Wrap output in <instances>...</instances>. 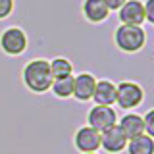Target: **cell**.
<instances>
[{
	"label": "cell",
	"instance_id": "cell-20",
	"mask_svg": "<svg viewBox=\"0 0 154 154\" xmlns=\"http://www.w3.org/2000/svg\"><path fill=\"white\" fill-rule=\"evenodd\" d=\"M83 154H98V152H83Z\"/></svg>",
	"mask_w": 154,
	"mask_h": 154
},
{
	"label": "cell",
	"instance_id": "cell-16",
	"mask_svg": "<svg viewBox=\"0 0 154 154\" xmlns=\"http://www.w3.org/2000/svg\"><path fill=\"white\" fill-rule=\"evenodd\" d=\"M143 123H144V135L154 139V110H148L143 116Z\"/></svg>",
	"mask_w": 154,
	"mask_h": 154
},
{
	"label": "cell",
	"instance_id": "cell-15",
	"mask_svg": "<svg viewBox=\"0 0 154 154\" xmlns=\"http://www.w3.org/2000/svg\"><path fill=\"white\" fill-rule=\"evenodd\" d=\"M50 64V73L54 79H62V77H69L73 75V66L69 60L66 58H54V60L48 62Z\"/></svg>",
	"mask_w": 154,
	"mask_h": 154
},
{
	"label": "cell",
	"instance_id": "cell-11",
	"mask_svg": "<svg viewBox=\"0 0 154 154\" xmlns=\"http://www.w3.org/2000/svg\"><path fill=\"white\" fill-rule=\"evenodd\" d=\"M93 100L96 102V106H112V104H116V85L110 79L96 81Z\"/></svg>",
	"mask_w": 154,
	"mask_h": 154
},
{
	"label": "cell",
	"instance_id": "cell-12",
	"mask_svg": "<svg viewBox=\"0 0 154 154\" xmlns=\"http://www.w3.org/2000/svg\"><path fill=\"white\" fill-rule=\"evenodd\" d=\"M118 127L122 129V133L125 135V139H133L144 133V123H143V116L139 114H125L122 119L118 122Z\"/></svg>",
	"mask_w": 154,
	"mask_h": 154
},
{
	"label": "cell",
	"instance_id": "cell-6",
	"mask_svg": "<svg viewBox=\"0 0 154 154\" xmlns=\"http://www.w3.org/2000/svg\"><path fill=\"white\" fill-rule=\"evenodd\" d=\"M73 144L81 154L83 152H96L100 148V133L94 131L89 125L79 127L77 133H75V137H73Z\"/></svg>",
	"mask_w": 154,
	"mask_h": 154
},
{
	"label": "cell",
	"instance_id": "cell-18",
	"mask_svg": "<svg viewBox=\"0 0 154 154\" xmlns=\"http://www.w3.org/2000/svg\"><path fill=\"white\" fill-rule=\"evenodd\" d=\"M14 12V0H0V19H6Z\"/></svg>",
	"mask_w": 154,
	"mask_h": 154
},
{
	"label": "cell",
	"instance_id": "cell-4",
	"mask_svg": "<svg viewBox=\"0 0 154 154\" xmlns=\"http://www.w3.org/2000/svg\"><path fill=\"white\" fill-rule=\"evenodd\" d=\"M27 35L23 29L19 27H8L6 31H2L0 35V48L2 52H6L8 56H19L27 50Z\"/></svg>",
	"mask_w": 154,
	"mask_h": 154
},
{
	"label": "cell",
	"instance_id": "cell-14",
	"mask_svg": "<svg viewBox=\"0 0 154 154\" xmlns=\"http://www.w3.org/2000/svg\"><path fill=\"white\" fill-rule=\"evenodd\" d=\"M50 91L58 98H71V96H73V75L62 77V79H54Z\"/></svg>",
	"mask_w": 154,
	"mask_h": 154
},
{
	"label": "cell",
	"instance_id": "cell-10",
	"mask_svg": "<svg viewBox=\"0 0 154 154\" xmlns=\"http://www.w3.org/2000/svg\"><path fill=\"white\" fill-rule=\"evenodd\" d=\"M83 16L91 23H102L104 19H108L110 10H108L104 0H85L83 2Z\"/></svg>",
	"mask_w": 154,
	"mask_h": 154
},
{
	"label": "cell",
	"instance_id": "cell-17",
	"mask_svg": "<svg viewBox=\"0 0 154 154\" xmlns=\"http://www.w3.org/2000/svg\"><path fill=\"white\" fill-rule=\"evenodd\" d=\"M143 8H144V21H148V23L154 25V0L143 2Z\"/></svg>",
	"mask_w": 154,
	"mask_h": 154
},
{
	"label": "cell",
	"instance_id": "cell-7",
	"mask_svg": "<svg viewBox=\"0 0 154 154\" xmlns=\"http://www.w3.org/2000/svg\"><path fill=\"white\" fill-rule=\"evenodd\" d=\"M118 17L122 25H137L141 27L144 23V8L141 0H127L122 8L118 10Z\"/></svg>",
	"mask_w": 154,
	"mask_h": 154
},
{
	"label": "cell",
	"instance_id": "cell-8",
	"mask_svg": "<svg viewBox=\"0 0 154 154\" xmlns=\"http://www.w3.org/2000/svg\"><path fill=\"white\" fill-rule=\"evenodd\" d=\"M100 146L108 154H119L127 146V139H125V135L122 133V129H119L118 125H114L108 131L100 133Z\"/></svg>",
	"mask_w": 154,
	"mask_h": 154
},
{
	"label": "cell",
	"instance_id": "cell-5",
	"mask_svg": "<svg viewBox=\"0 0 154 154\" xmlns=\"http://www.w3.org/2000/svg\"><path fill=\"white\" fill-rule=\"evenodd\" d=\"M87 122H89V127H93L94 131L104 133L110 127L118 125V114L112 106H93L87 114Z\"/></svg>",
	"mask_w": 154,
	"mask_h": 154
},
{
	"label": "cell",
	"instance_id": "cell-13",
	"mask_svg": "<svg viewBox=\"0 0 154 154\" xmlns=\"http://www.w3.org/2000/svg\"><path fill=\"white\" fill-rule=\"evenodd\" d=\"M125 150H127V154H154V139L143 133L139 137L129 139Z\"/></svg>",
	"mask_w": 154,
	"mask_h": 154
},
{
	"label": "cell",
	"instance_id": "cell-1",
	"mask_svg": "<svg viewBox=\"0 0 154 154\" xmlns=\"http://www.w3.org/2000/svg\"><path fill=\"white\" fill-rule=\"evenodd\" d=\"M21 79L31 93L42 94L46 91H50L54 77L50 73V64L42 58H37V60H31L25 64L21 71Z\"/></svg>",
	"mask_w": 154,
	"mask_h": 154
},
{
	"label": "cell",
	"instance_id": "cell-19",
	"mask_svg": "<svg viewBox=\"0 0 154 154\" xmlns=\"http://www.w3.org/2000/svg\"><path fill=\"white\" fill-rule=\"evenodd\" d=\"M104 2H106V6H108V10H110V12H114V10L118 12V10L122 8L123 4L127 2V0H104Z\"/></svg>",
	"mask_w": 154,
	"mask_h": 154
},
{
	"label": "cell",
	"instance_id": "cell-9",
	"mask_svg": "<svg viewBox=\"0 0 154 154\" xmlns=\"http://www.w3.org/2000/svg\"><path fill=\"white\" fill-rule=\"evenodd\" d=\"M94 87H96V79L93 73L83 71L79 75H73V98H77L79 102L91 100L94 93Z\"/></svg>",
	"mask_w": 154,
	"mask_h": 154
},
{
	"label": "cell",
	"instance_id": "cell-2",
	"mask_svg": "<svg viewBox=\"0 0 154 154\" xmlns=\"http://www.w3.org/2000/svg\"><path fill=\"white\" fill-rule=\"evenodd\" d=\"M114 42L122 52L133 54V52L143 50L144 42H146V33L143 27L137 25H119L114 31Z\"/></svg>",
	"mask_w": 154,
	"mask_h": 154
},
{
	"label": "cell",
	"instance_id": "cell-3",
	"mask_svg": "<svg viewBox=\"0 0 154 154\" xmlns=\"http://www.w3.org/2000/svg\"><path fill=\"white\" fill-rule=\"evenodd\" d=\"M144 100L143 87L135 81H122L116 85V104L122 110H135Z\"/></svg>",
	"mask_w": 154,
	"mask_h": 154
}]
</instances>
